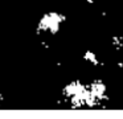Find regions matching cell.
<instances>
[{
  "label": "cell",
  "instance_id": "6da1fadb",
  "mask_svg": "<svg viewBox=\"0 0 123 119\" xmlns=\"http://www.w3.org/2000/svg\"><path fill=\"white\" fill-rule=\"evenodd\" d=\"M65 17L62 15H58V13H46V15L43 16V19L38 23V28L40 31H45V32H50V33H56L58 31L60 23L64 21Z\"/></svg>",
  "mask_w": 123,
  "mask_h": 119
}]
</instances>
